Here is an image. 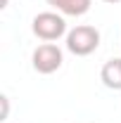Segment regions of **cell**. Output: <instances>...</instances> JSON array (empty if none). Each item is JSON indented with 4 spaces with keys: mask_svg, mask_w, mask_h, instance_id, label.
Returning <instances> with one entry per match:
<instances>
[{
    "mask_svg": "<svg viewBox=\"0 0 121 123\" xmlns=\"http://www.w3.org/2000/svg\"><path fill=\"white\" fill-rule=\"evenodd\" d=\"M100 47V31L95 26L81 24L67 33V50L76 57H88Z\"/></svg>",
    "mask_w": 121,
    "mask_h": 123,
    "instance_id": "cell-1",
    "label": "cell"
},
{
    "mask_svg": "<svg viewBox=\"0 0 121 123\" xmlns=\"http://www.w3.org/2000/svg\"><path fill=\"white\" fill-rule=\"evenodd\" d=\"M31 31H33L36 38H40V40H45V43L60 40L62 36L67 33L64 14H57V12H40V14L33 17V21H31Z\"/></svg>",
    "mask_w": 121,
    "mask_h": 123,
    "instance_id": "cell-2",
    "label": "cell"
},
{
    "mask_svg": "<svg viewBox=\"0 0 121 123\" xmlns=\"http://www.w3.org/2000/svg\"><path fill=\"white\" fill-rule=\"evenodd\" d=\"M62 62H64V55H62V50L55 43H43V45H38L33 50V55H31V64H33V69L38 71V74H55L57 69L62 66Z\"/></svg>",
    "mask_w": 121,
    "mask_h": 123,
    "instance_id": "cell-3",
    "label": "cell"
},
{
    "mask_svg": "<svg viewBox=\"0 0 121 123\" xmlns=\"http://www.w3.org/2000/svg\"><path fill=\"white\" fill-rule=\"evenodd\" d=\"M100 80L109 90H121V57H114V59L105 62V66L100 71Z\"/></svg>",
    "mask_w": 121,
    "mask_h": 123,
    "instance_id": "cell-4",
    "label": "cell"
},
{
    "mask_svg": "<svg viewBox=\"0 0 121 123\" xmlns=\"http://www.w3.org/2000/svg\"><path fill=\"white\" fill-rule=\"evenodd\" d=\"M47 5H52L60 14H67V17H81L90 10L93 0H45Z\"/></svg>",
    "mask_w": 121,
    "mask_h": 123,
    "instance_id": "cell-5",
    "label": "cell"
},
{
    "mask_svg": "<svg viewBox=\"0 0 121 123\" xmlns=\"http://www.w3.org/2000/svg\"><path fill=\"white\" fill-rule=\"evenodd\" d=\"M7 2H10V0H0V7H7Z\"/></svg>",
    "mask_w": 121,
    "mask_h": 123,
    "instance_id": "cell-6",
    "label": "cell"
},
{
    "mask_svg": "<svg viewBox=\"0 0 121 123\" xmlns=\"http://www.w3.org/2000/svg\"><path fill=\"white\" fill-rule=\"evenodd\" d=\"M105 2H112V5H116V2H121V0H105Z\"/></svg>",
    "mask_w": 121,
    "mask_h": 123,
    "instance_id": "cell-7",
    "label": "cell"
}]
</instances>
